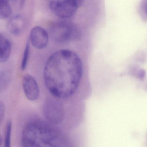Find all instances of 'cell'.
<instances>
[{
	"mask_svg": "<svg viewBox=\"0 0 147 147\" xmlns=\"http://www.w3.org/2000/svg\"><path fill=\"white\" fill-rule=\"evenodd\" d=\"M12 126V123L10 121L8 122L6 124L5 135V146L6 147H10Z\"/></svg>",
	"mask_w": 147,
	"mask_h": 147,
	"instance_id": "obj_13",
	"label": "cell"
},
{
	"mask_svg": "<svg viewBox=\"0 0 147 147\" xmlns=\"http://www.w3.org/2000/svg\"><path fill=\"white\" fill-rule=\"evenodd\" d=\"M25 0H21V3H24V1H25Z\"/></svg>",
	"mask_w": 147,
	"mask_h": 147,
	"instance_id": "obj_18",
	"label": "cell"
},
{
	"mask_svg": "<svg viewBox=\"0 0 147 147\" xmlns=\"http://www.w3.org/2000/svg\"><path fill=\"white\" fill-rule=\"evenodd\" d=\"M2 143V139L1 136L0 134V147L1 146Z\"/></svg>",
	"mask_w": 147,
	"mask_h": 147,
	"instance_id": "obj_16",
	"label": "cell"
},
{
	"mask_svg": "<svg viewBox=\"0 0 147 147\" xmlns=\"http://www.w3.org/2000/svg\"><path fill=\"white\" fill-rule=\"evenodd\" d=\"M11 51V42L6 35L0 33V63L8 60Z\"/></svg>",
	"mask_w": 147,
	"mask_h": 147,
	"instance_id": "obj_9",
	"label": "cell"
},
{
	"mask_svg": "<svg viewBox=\"0 0 147 147\" xmlns=\"http://www.w3.org/2000/svg\"><path fill=\"white\" fill-rule=\"evenodd\" d=\"M75 1L78 3L79 7H81L84 3V0H75Z\"/></svg>",
	"mask_w": 147,
	"mask_h": 147,
	"instance_id": "obj_15",
	"label": "cell"
},
{
	"mask_svg": "<svg viewBox=\"0 0 147 147\" xmlns=\"http://www.w3.org/2000/svg\"><path fill=\"white\" fill-rule=\"evenodd\" d=\"M51 125L38 121L28 123L22 132V146L28 147L59 146L61 136L57 130Z\"/></svg>",
	"mask_w": 147,
	"mask_h": 147,
	"instance_id": "obj_2",
	"label": "cell"
},
{
	"mask_svg": "<svg viewBox=\"0 0 147 147\" xmlns=\"http://www.w3.org/2000/svg\"><path fill=\"white\" fill-rule=\"evenodd\" d=\"M6 108L2 101L0 100V127L2 124L5 116Z\"/></svg>",
	"mask_w": 147,
	"mask_h": 147,
	"instance_id": "obj_14",
	"label": "cell"
},
{
	"mask_svg": "<svg viewBox=\"0 0 147 147\" xmlns=\"http://www.w3.org/2000/svg\"><path fill=\"white\" fill-rule=\"evenodd\" d=\"M12 11V8L8 2L0 0V20H4L9 17Z\"/></svg>",
	"mask_w": 147,
	"mask_h": 147,
	"instance_id": "obj_10",
	"label": "cell"
},
{
	"mask_svg": "<svg viewBox=\"0 0 147 147\" xmlns=\"http://www.w3.org/2000/svg\"><path fill=\"white\" fill-rule=\"evenodd\" d=\"M2 1H5L8 2V0H2Z\"/></svg>",
	"mask_w": 147,
	"mask_h": 147,
	"instance_id": "obj_19",
	"label": "cell"
},
{
	"mask_svg": "<svg viewBox=\"0 0 147 147\" xmlns=\"http://www.w3.org/2000/svg\"><path fill=\"white\" fill-rule=\"evenodd\" d=\"M49 34L56 43L65 44L78 40L80 38L78 28L71 23L65 22H57L49 28Z\"/></svg>",
	"mask_w": 147,
	"mask_h": 147,
	"instance_id": "obj_3",
	"label": "cell"
},
{
	"mask_svg": "<svg viewBox=\"0 0 147 147\" xmlns=\"http://www.w3.org/2000/svg\"><path fill=\"white\" fill-rule=\"evenodd\" d=\"M25 20L21 15H18L12 17L8 23V28L9 32L16 36L20 35L25 28Z\"/></svg>",
	"mask_w": 147,
	"mask_h": 147,
	"instance_id": "obj_8",
	"label": "cell"
},
{
	"mask_svg": "<svg viewBox=\"0 0 147 147\" xmlns=\"http://www.w3.org/2000/svg\"><path fill=\"white\" fill-rule=\"evenodd\" d=\"M29 41L34 48L39 50L44 49L48 45L49 34L42 27L36 26L31 30Z\"/></svg>",
	"mask_w": 147,
	"mask_h": 147,
	"instance_id": "obj_7",
	"label": "cell"
},
{
	"mask_svg": "<svg viewBox=\"0 0 147 147\" xmlns=\"http://www.w3.org/2000/svg\"><path fill=\"white\" fill-rule=\"evenodd\" d=\"M49 6L55 16L63 19L73 16L79 7L75 0H52Z\"/></svg>",
	"mask_w": 147,
	"mask_h": 147,
	"instance_id": "obj_5",
	"label": "cell"
},
{
	"mask_svg": "<svg viewBox=\"0 0 147 147\" xmlns=\"http://www.w3.org/2000/svg\"><path fill=\"white\" fill-rule=\"evenodd\" d=\"M30 43L28 41L26 45L24 53H23V57H22L21 65V69L22 70H25L27 66L29 55H30Z\"/></svg>",
	"mask_w": 147,
	"mask_h": 147,
	"instance_id": "obj_12",
	"label": "cell"
},
{
	"mask_svg": "<svg viewBox=\"0 0 147 147\" xmlns=\"http://www.w3.org/2000/svg\"><path fill=\"white\" fill-rule=\"evenodd\" d=\"M22 87L26 97L29 101L34 102L38 99L40 95L39 86L32 75H24L22 78Z\"/></svg>",
	"mask_w": 147,
	"mask_h": 147,
	"instance_id": "obj_6",
	"label": "cell"
},
{
	"mask_svg": "<svg viewBox=\"0 0 147 147\" xmlns=\"http://www.w3.org/2000/svg\"><path fill=\"white\" fill-rule=\"evenodd\" d=\"M11 80V75L6 71H0V93L8 86Z\"/></svg>",
	"mask_w": 147,
	"mask_h": 147,
	"instance_id": "obj_11",
	"label": "cell"
},
{
	"mask_svg": "<svg viewBox=\"0 0 147 147\" xmlns=\"http://www.w3.org/2000/svg\"><path fill=\"white\" fill-rule=\"evenodd\" d=\"M83 74L80 56L68 49L56 51L46 61L43 70L44 83L51 96L61 99L73 96Z\"/></svg>",
	"mask_w": 147,
	"mask_h": 147,
	"instance_id": "obj_1",
	"label": "cell"
},
{
	"mask_svg": "<svg viewBox=\"0 0 147 147\" xmlns=\"http://www.w3.org/2000/svg\"><path fill=\"white\" fill-rule=\"evenodd\" d=\"M43 114L48 123L54 125L62 123L65 115L62 99L51 95L47 97L44 102Z\"/></svg>",
	"mask_w": 147,
	"mask_h": 147,
	"instance_id": "obj_4",
	"label": "cell"
},
{
	"mask_svg": "<svg viewBox=\"0 0 147 147\" xmlns=\"http://www.w3.org/2000/svg\"><path fill=\"white\" fill-rule=\"evenodd\" d=\"M145 12L147 14V3L146 5V8H145Z\"/></svg>",
	"mask_w": 147,
	"mask_h": 147,
	"instance_id": "obj_17",
	"label": "cell"
}]
</instances>
